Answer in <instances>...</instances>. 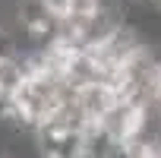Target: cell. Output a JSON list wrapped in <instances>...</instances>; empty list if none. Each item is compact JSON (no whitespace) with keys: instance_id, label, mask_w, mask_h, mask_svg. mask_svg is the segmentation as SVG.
<instances>
[{"instance_id":"1","label":"cell","mask_w":161,"mask_h":158,"mask_svg":"<svg viewBox=\"0 0 161 158\" xmlns=\"http://www.w3.org/2000/svg\"><path fill=\"white\" fill-rule=\"evenodd\" d=\"M0 158H38V152L35 155H25V152H0Z\"/></svg>"}]
</instances>
